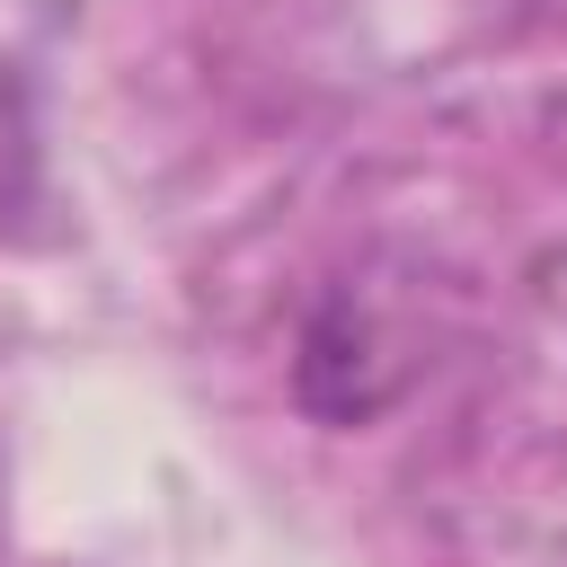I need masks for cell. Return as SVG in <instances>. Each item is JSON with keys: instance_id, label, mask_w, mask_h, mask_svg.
I'll use <instances>...</instances> for the list:
<instances>
[{"instance_id": "obj_1", "label": "cell", "mask_w": 567, "mask_h": 567, "mask_svg": "<svg viewBox=\"0 0 567 567\" xmlns=\"http://www.w3.org/2000/svg\"><path fill=\"white\" fill-rule=\"evenodd\" d=\"M328 372H346V416H372V399H381V381H372V337H363V319H354L346 301H328V310L310 319V337H301V399H310Z\"/></svg>"}, {"instance_id": "obj_2", "label": "cell", "mask_w": 567, "mask_h": 567, "mask_svg": "<svg viewBox=\"0 0 567 567\" xmlns=\"http://www.w3.org/2000/svg\"><path fill=\"white\" fill-rule=\"evenodd\" d=\"M532 9H540V18H558V27H567V0H532Z\"/></svg>"}]
</instances>
